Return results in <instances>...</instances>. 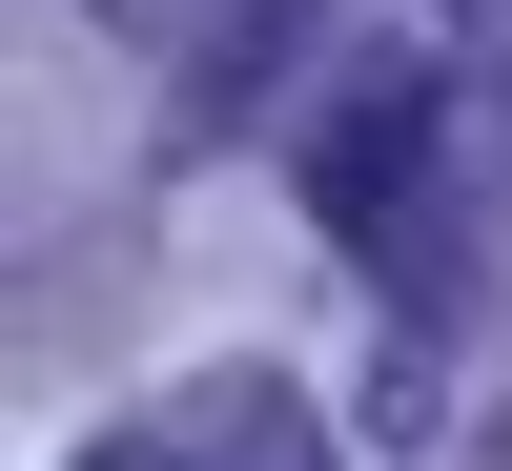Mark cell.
<instances>
[{
	"label": "cell",
	"instance_id": "cell-2",
	"mask_svg": "<svg viewBox=\"0 0 512 471\" xmlns=\"http://www.w3.org/2000/svg\"><path fill=\"white\" fill-rule=\"evenodd\" d=\"M82 471H349V451H328L308 410L267 390V369H226V390H185V410H144V431H123V451H82Z\"/></svg>",
	"mask_w": 512,
	"mask_h": 471
},
{
	"label": "cell",
	"instance_id": "cell-1",
	"mask_svg": "<svg viewBox=\"0 0 512 471\" xmlns=\"http://www.w3.org/2000/svg\"><path fill=\"white\" fill-rule=\"evenodd\" d=\"M431 144H451V82L410 62V41H349V62L287 103V185H308L328 246H369V267L431 246Z\"/></svg>",
	"mask_w": 512,
	"mask_h": 471
}]
</instances>
